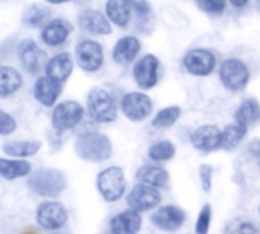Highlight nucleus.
Returning <instances> with one entry per match:
<instances>
[{"mask_svg":"<svg viewBox=\"0 0 260 234\" xmlns=\"http://www.w3.org/2000/svg\"><path fill=\"white\" fill-rule=\"evenodd\" d=\"M112 143L107 135L100 132H84L75 138V155L87 162H104L112 156Z\"/></svg>","mask_w":260,"mask_h":234,"instance_id":"nucleus-1","label":"nucleus"},{"mask_svg":"<svg viewBox=\"0 0 260 234\" xmlns=\"http://www.w3.org/2000/svg\"><path fill=\"white\" fill-rule=\"evenodd\" d=\"M26 184H28L29 190L39 196L57 197L66 190L68 179L61 170L45 167V169H39L32 175H29Z\"/></svg>","mask_w":260,"mask_h":234,"instance_id":"nucleus-2","label":"nucleus"},{"mask_svg":"<svg viewBox=\"0 0 260 234\" xmlns=\"http://www.w3.org/2000/svg\"><path fill=\"white\" fill-rule=\"evenodd\" d=\"M87 113L98 124L113 123L118 116V107L113 96L104 87H92L87 92Z\"/></svg>","mask_w":260,"mask_h":234,"instance_id":"nucleus-3","label":"nucleus"},{"mask_svg":"<svg viewBox=\"0 0 260 234\" xmlns=\"http://www.w3.org/2000/svg\"><path fill=\"white\" fill-rule=\"evenodd\" d=\"M84 118V107L74 99H66L54 106L51 124L57 133H64L75 129Z\"/></svg>","mask_w":260,"mask_h":234,"instance_id":"nucleus-4","label":"nucleus"},{"mask_svg":"<svg viewBox=\"0 0 260 234\" xmlns=\"http://www.w3.org/2000/svg\"><path fill=\"white\" fill-rule=\"evenodd\" d=\"M96 188L106 202H118L127 188L124 170L116 165L101 170L96 176Z\"/></svg>","mask_w":260,"mask_h":234,"instance_id":"nucleus-5","label":"nucleus"},{"mask_svg":"<svg viewBox=\"0 0 260 234\" xmlns=\"http://www.w3.org/2000/svg\"><path fill=\"white\" fill-rule=\"evenodd\" d=\"M219 78L222 86L230 92H242L246 89L251 74L245 61L240 58H226L219 66Z\"/></svg>","mask_w":260,"mask_h":234,"instance_id":"nucleus-6","label":"nucleus"},{"mask_svg":"<svg viewBox=\"0 0 260 234\" xmlns=\"http://www.w3.org/2000/svg\"><path fill=\"white\" fill-rule=\"evenodd\" d=\"M16 54H17L22 69L25 72H28L29 75H37L39 72H42L46 68L48 54L32 39L20 40L16 48Z\"/></svg>","mask_w":260,"mask_h":234,"instance_id":"nucleus-7","label":"nucleus"},{"mask_svg":"<svg viewBox=\"0 0 260 234\" xmlns=\"http://www.w3.org/2000/svg\"><path fill=\"white\" fill-rule=\"evenodd\" d=\"M75 63L77 66L87 72L95 74L104 64V48L100 42L84 39L75 46Z\"/></svg>","mask_w":260,"mask_h":234,"instance_id":"nucleus-8","label":"nucleus"},{"mask_svg":"<svg viewBox=\"0 0 260 234\" xmlns=\"http://www.w3.org/2000/svg\"><path fill=\"white\" fill-rule=\"evenodd\" d=\"M121 112L128 121L141 123L152 115L153 103L152 98L144 92H127L121 98Z\"/></svg>","mask_w":260,"mask_h":234,"instance_id":"nucleus-9","label":"nucleus"},{"mask_svg":"<svg viewBox=\"0 0 260 234\" xmlns=\"http://www.w3.org/2000/svg\"><path fill=\"white\" fill-rule=\"evenodd\" d=\"M159 69H161L159 58L153 54H146L134 64L132 69L134 81L140 89L150 90L159 81Z\"/></svg>","mask_w":260,"mask_h":234,"instance_id":"nucleus-10","label":"nucleus"},{"mask_svg":"<svg viewBox=\"0 0 260 234\" xmlns=\"http://www.w3.org/2000/svg\"><path fill=\"white\" fill-rule=\"evenodd\" d=\"M182 66L193 77H208L214 72L217 66V60L210 49L194 48L184 55Z\"/></svg>","mask_w":260,"mask_h":234,"instance_id":"nucleus-11","label":"nucleus"},{"mask_svg":"<svg viewBox=\"0 0 260 234\" xmlns=\"http://www.w3.org/2000/svg\"><path fill=\"white\" fill-rule=\"evenodd\" d=\"M68 210L61 202L46 200L37 208V223L48 231H57L68 222Z\"/></svg>","mask_w":260,"mask_h":234,"instance_id":"nucleus-12","label":"nucleus"},{"mask_svg":"<svg viewBox=\"0 0 260 234\" xmlns=\"http://www.w3.org/2000/svg\"><path fill=\"white\" fill-rule=\"evenodd\" d=\"M161 199H162V196L158 188L138 182L127 194V205H128V208H134V210L143 213V211L156 208L161 204Z\"/></svg>","mask_w":260,"mask_h":234,"instance_id":"nucleus-13","label":"nucleus"},{"mask_svg":"<svg viewBox=\"0 0 260 234\" xmlns=\"http://www.w3.org/2000/svg\"><path fill=\"white\" fill-rule=\"evenodd\" d=\"M74 32V25L61 17L51 19L40 31V40L49 48H58L68 42Z\"/></svg>","mask_w":260,"mask_h":234,"instance_id":"nucleus-14","label":"nucleus"},{"mask_svg":"<svg viewBox=\"0 0 260 234\" xmlns=\"http://www.w3.org/2000/svg\"><path fill=\"white\" fill-rule=\"evenodd\" d=\"M191 146L201 153H211L220 149L222 130L214 124H204L194 129L190 135Z\"/></svg>","mask_w":260,"mask_h":234,"instance_id":"nucleus-15","label":"nucleus"},{"mask_svg":"<svg viewBox=\"0 0 260 234\" xmlns=\"http://www.w3.org/2000/svg\"><path fill=\"white\" fill-rule=\"evenodd\" d=\"M61 92H63V83L46 74L43 77H39L32 86V96L43 107H54Z\"/></svg>","mask_w":260,"mask_h":234,"instance_id":"nucleus-16","label":"nucleus"},{"mask_svg":"<svg viewBox=\"0 0 260 234\" xmlns=\"http://www.w3.org/2000/svg\"><path fill=\"white\" fill-rule=\"evenodd\" d=\"M77 23L81 31L89 32L92 36H109L112 34V25L107 16H104L101 11L93 10V8H86L83 10L78 17Z\"/></svg>","mask_w":260,"mask_h":234,"instance_id":"nucleus-17","label":"nucleus"},{"mask_svg":"<svg viewBox=\"0 0 260 234\" xmlns=\"http://www.w3.org/2000/svg\"><path fill=\"white\" fill-rule=\"evenodd\" d=\"M185 219H187L185 211L176 205H164L152 214V223L158 229L167 232L178 231L184 225Z\"/></svg>","mask_w":260,"mask_h":234,"instance_id":"nucleus-18","label":"nucleus"},{"mask_svg":"<svg viewBox=\"0 0 260 234\" xmlns=\"http://www.w3.org/2000/svg\"><path fill=\"white\" fill-rule=\"evenodd\" d=\"M143 225L140 211L128 208L115 214L109 222L110 234H138Z\"/></svg>","mask_w":260,"mask_h":234,"instance_id":"nucleus-19","label":"nucleus"},{"mask_svg":"<svg viewBox=\"0 0 260 234\" xmlns=\"http://www.w3.org/2000/svg\"><path fill=\"white\" fill-rule=\"evenodd\" d=\"M141 51V42L135 36H124L116 40L112 49V60L118 66L134 63Z\"/></svg>","mask_w":260,"mask_h":234,"instance_id":"nucleus-20","label":"nucleus"},{"mask_svg":"<svg viewBox=\"0 0 260 234\" xmlns=\"http://www.w3.org/2000/svg\"><path fill=\"white\" fill-rule=\"evenodd\" d=\"M74 72V58L69 52H58L51 57L46 63L45 74L58 80L60 83H66Z\"/></svg>","mask_w":260,"mask_h":234,"instance_id":"nucleus-21","label":"nucleus"},{"mask_svg":"<svg viewBox=\"0 0 260 234\" xmlns=\"http://www.w3.org/2000/svg\"><path fill=\"white\" fill-rule=\"evenodd\" d=\"M23 87V75L13 66H0V98L16 95Z\"/></svg>","mask_w":260,"mask_h":234,"instance_id":"nucleus-22","label":"nucleus"},{"mask_svg":"<svg viewBox=\"0 0 260 234\" xmlns=\"http://www.w3.org/2000/svg\"><path fill=\"white\" fill-rule=\"evenodd\" d=\"M135 179L141 184L152 185L155 188H166L169 185V172L161 165H143L138 169Z\"/></svg>","mask_w":260,"mask_h":234,"instance_id":"nucleus-23","label":"nucleus"},{"mask_svg":"<svg viewBox=\"0 0 260 234\" xmlns=\"http://www.w3.org/2000/svg\"><path fill=\"white\" fill-rule=\"evenodd\" d=\"M132 8L125 0H107L106 2V16L118 28H127L132 20Z\"/></svg>","mask_w":260,"mask_h":234,"instance_id":"nucleus-24","label":"nucleus"},{"mask_svg":"<svg viewBox=\"0 0 260 234\" xmlns=\"http://www.w3.org/2000/svg\"><path fill=\"white\" fill-rule=\"evenodd\" d=\"M234 121L246 127L260 123V103L255 98L243 99L234 112Z\"/></svg>","mask_w":260,"mask_h":234,"instance_id":"nucleus-25","label":"nucleus"},{"mask_svg":"<svg viewBox=\"0 0 260 234\" xmlns=\"http://www.w3.org/2000/svg\"><path fill=\"white\" fill-rule=\"evenodd\" d=\"M31 164L20 158H0V176L8 181L25 178L31 175Z\"/></svg>","mask_w":260,"mask_h":234,"instance_id":"nucleus-26","label":"nucleus"},{"mask_svg":"<svg viewBox=\"0 0 260 234\" xmlns=\"http://www.w3.org/2000/svg\"><path fill=\"white\" fill-rule=\"evenodd\" d=\"M42 149V143L36 140H28V141H8L2 146V150L11 156V158H29L39 153Z\"/></svg>","mask_w":260,"mask_h":234,"instance_id":"nucleus-27","label":"nucleus"},{"mask_svg":"<svg viewBox=\"0 0 260 234\" xmlns=\"http://www.w3.org/2000/svg\"><path fill=\"white\" fill-rule=\"evenodd\" d=\"M248 127L240 124V123H231L228 126H225V129L222 130V143H220V149L230 152L234 150L246 137Z\"/></svg>","mask_w":260,"mask_h":234,"instance_id":"nucleus-28","label":"nucleus"},{"mask_svg":"<svg viewBox=\"0 0 260 234\" xmlns=\"http://www.w3.org/2000/svg\"><path fill=\"white\" fill-rule=\"evenodd\" d=\"M51 10L45 5L40 4H31L25 11H23V23L31 26V28H43L49 22Z\"/></svg>","mask_w":260,"mask_h":234,"instance_id":"nucleus-29","label":"nucleus"},{"mask_svg":"<svg viewBox=\"0 0 260 234\" xmlns=\"http://www.w3.org/2000/svg\"><path fill=\"white\" fill-rule=\"evenodd\" d=\"M182 110L179 106H169L161 109L152 120V126L155 129H169L173 124L178 123V120L181 118Z\"/></svg>","mask_w":260,"mask_h":234,"instance_id":"nucleus-30","label":"nucleus"},{"mask_svg":"<svg viewBox=\"0 0 260 234\" xmlns=\"http://www.w3.org/2000/svg\"><path fill=\"white\" fill-rule=\"evenodd\" d=\"M176 155V147L172 141L162 140V141H156L153 143L149 150H147V156L149 159L155 161V162H166L173 159Z\"/></svg>","mask_w":260,"mask_h":234,"instance_id":"nucleus-31","label":"nucleus"},{"mask_svg":"<svg viewBox=\"0 0 260 234\" xmlns=\"http://www.w3.org/2000/svg\"><path fill=\"white\" fill-rule=\"evenodd\" d=\"M125 2L132 8L134 14L138 19V26L141 29L149 28V22L153 20V11L149 4V0H125Z\"/></svg>","mask_w":260,"mask_h":234,"instance_id":"nucleus-32","label":"nucleus"},{"mask_svg":"<svg viewBox=\"0 0 260 234\" xmlns=\"http://www.w3.org/2000/svg\"><path fill=\"white\" fill-rule=\"evenodd\" d=\"M223 234H260V225L252 220L236 217L226 222Z\"/></svg>","mask_w":260,"mask_h":234,"instance_id":"nucleus-33","label":"nucleus"},{"mask_svg":"<svg viewBox=\"0 0 260 234\" xmlns=\"http://www.w3.org/2000/svg\"><path fill=\"white\" fill-rule=\"evenodd\" d=\"M198 8L210 16H220L226 10V0H194Z\"/></svg>","mask_w":260,"mask_h":234,"instance_id":"nucleus-34","label":"nucleus"},{"mask_svg":"<svg viewBox=\"0 0 260 234\" xmlns=\"http://www.w3.org/2000/svg\"><path fill=\"white\" fill-rule=\"evenodd\" d=\"M211 205L205 204L201 211L199 216L196 219V225H194V232L196 234H208L210 231V225H211Z\"/></svg>","mask_w":260,"mask_h":234,"instance_id":"nucleus-35","label":"nucleus"},{"mask_svg":"<svg viewBox=\"0 0 260 234\" xmlns=\"http://www.w3.org/2000/svg\"><path fill=\"white\" fill-rule=\"evenodd\" d=\"M16 129H17V123L13 118V115L0 109V137H8L14 133Z\"/></svg>","mask_w":260,"mask_h":234,"instance_id":"nucleus-36","label":"nucleus"},{"mask_svg":"<svg viewBox=\"0 0 260 234\" xmlns=\"http://www.w3.org/2000/svg\"><path fill=\"white\" fill-rule=\"evenodd\" d=\"M199 179H201V187L205 193H210L211 185H213V167L208 164H202L199 167Z\"/></svg>","mask_w":260,"mask_h":234,"instance_id":"nucleus-37","label":"nucleus"},{"mask_svg":"<svg viewBox=\"0 0 260 234\" xmlns=\"http://www.w3.org/2000/svg\"><path fill=\"white\" fill-rule=\"evenodd\" d=\"M246 153L249 156V159L260 169V138L252 140L248 143L246 146Z\"/></svg>","mask_w":260,"mask_h":234,"instance_id":"nucleus-38","label":"nucleus"},{"mask_svg":"<svg viewBox=\"0 0 260 234\" xmlns=\"http://www.w3.org/2000/svg\"><path fill=\"white\" fill-rule=\"evenodd\" d=\"M228 2H230V5H231L233 8L242 10V8H245V7L249 4V0H228Z\"/></svg>","mask_w":260,"mask_h":234,"instance_id":"nucleus-39","label":"nucleus"},{"mask_svg":"<svg viewBox=\"0 0 260 234\" xmlns=\"http://www.w3.org/2000/svg\"><path fill=\"white\" fill-rule=\"evenodd\" d=\"M48 5H63V4H69L74 2V0H45Z\"/></svg>","mask_w":260,"mask_h":234,"instance_id":"nucleus-40","label":"nucleus"},{"mask_svg":"<svg viewBox=\"0 0 260 234\" xmlns=\"http://www.w3.org/2000/svg\"><path fill=\"white\" fill-rule=\"evenodd\" d=\"M255 4H257V10L260 11V0H255Z\"/></svg>","mask_w":260,"mask_h":234,"instance_id":"nucleus-41","label":"nucleus"},{"mask_svg":"<svg viewBox=\"0 0 260 234\" xmlns=\"http://www.w3.org/2000/svg\"><path fill=\"white\" fill-rule=\"evenodd\" d=\"M257 210H258V214H260V204H258V208Z\"/></svg>","mask_w":260,"mask_h":234,"instance_id":"nucleus-42","label":"nucleus"},{"mask_svg":"<svg viewBox=\"0 0 260 234\" xmlns=\"http://www.w3.org/2000/svg\"><path fill=\"white\" fill-rule=\"evenodd\" d=\"M26 234H34V232H26Z\"/></svg>","mask_w":260,"mask_h":234,"instance_id":"nucleus-43","label":"nucleus"}]
</instances>
